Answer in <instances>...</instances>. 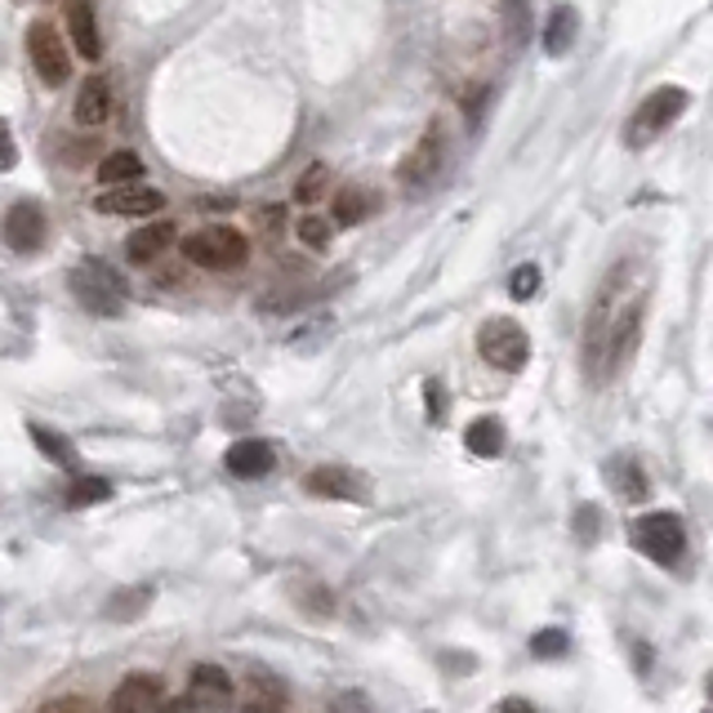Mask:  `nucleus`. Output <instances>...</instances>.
Wrapping results in <instances>:
<instances>
[{"instance_id": "4468645a", "label": "nucleus", "mask_w": 713, "mask_h": 713, "mask_svg": "<svg viewBox=\"0 0 713 713\" xmlns=\"http://www.w3.org/2000/svg\"><path fill=\"white\" fill-rule=\"evenodd\" d=\"M232 700V678L219 665H197L187 678V704L192 709H223Z\"/></svg>"}, {"instance_id": "473e14b6", "label": "nucleus", "mask_w": 713, "mask_h": 713, "mask_svg": "<svg viewBox=\"0 0 713 713\" xmlns=\"http://www.w3.org/2000/svg\"><path fill=\"white\" fill-rule=\"evenodd\" d=\"M424 406H428V419L441 424V415H446V388L437 379H424Z\"/></svg>"}, {"instance_id": "5701e85b", "label": "nucleus", "mask_w": 713, "mask_h": 713, "mask_svg": "<svg viewBox=\"0 0 713 713\" xmlns=\"http://www.w3.org/2000/svg\"><path fill=\"white\" fill-rule=\"evenodd\" d=\"M331 192V165L326 161H312L303 174H299V183H295V202L299 206H317L321 197Z\"/></svg>"}, {"instance_id": "bb28decb", "label": "nucleus", "mask_w": 713, "mask_h": 713, "mask_svg": "<svg viewBox=\"0 0 713 713\" xmlns=\"http://www.w3.org/2000/svg\"><path fill=\"white\" fill-rule=\"evenodd\" d=\"M504 36L513 41V45H522L527 41V32H531V14H527V0H504Z\"/></svg>"}, {"instance_id": "9d476101", "label": "nucleus", "mask_w": 713, "mask_h": 713, "mask_svg": "<svg viewBox=\"0 0 713 713\" xmlns=\"http://www.w3.org/2000/svg\"><path fill=\"white\" fill-rule=\"evenodd\" d=\"M94 210L99 215H135V219H152L165 210V197L157 187H143V183H116V187H103L94 197Z\"/></svg>"}, {"instance_id": "39448f33", "label": "nucleus", "mask_w": 713, "mask_h": 713, "mask_svg": "<svg viewBox=\"0 0 713 713\" xmlns=\"http://www.w3.org/2000/svg\"><path fill=\"white\" fill-rule=\"evenodd\" d=\"M441 165H446V129L433 120V125H424V135L411 143V152L398 161V187L411 192V197H419L424 187L437 183Z\"/></svg>"}, {"instance_id": "72a5a7b5", "label": "nucleus", "mask_w": 713, "mask_h": 713, "mask_svg": "<svg viewBox=\"0 0 713 713\" xmlns=\"http://www.w3.org/2000/svg\"><path fill=\"white\" fill-rule=\"evenodd\" d=\"M19 165V148H14V135H10V125L0 120V170H14Z\"/></svg>"}, {"instance_id": "0eeeda50", "label": "nucleus", "mask_w": 713, "mask_h": 713, "mask_svg": "<svg viewBox=\"0 0 713 713\" xmlns=\"http://www.w3.org/2000/svg\"><path fill=\"white\" fill-rule=\"evenodd\" d=\"M633 544L652 562L674 566L682 557V549H687V527H682L678 513H646V517L633 522Z\"/></svg>"}, {"instance_id": "f3484780", "label": "nucleus", "mask_w": 713, "mask_h": 713, "mask_svg": "<svg viewBox=\"0 0 713 713\" xmlns=\"http://www.w3.org/2000/svg\"><path fill=\"white\" fill-rule=\"evenodd\" d=\"M575 36H579V10L575 5H553L549 19H544V36H540L544 54L549 58H566L571 45H575Z\"/></svg>"}, {"instance_id": "c85d7f7f", "label": "nucleus", "mask_w": 713, "mask_h": 713, "mask_svg": "<svg viewBox=\"0 0 713 713\" xmlns=\"http://www.w3.org/2000/svg\"><path fill=\"white\" fill-rule=\"evenodd\" d=\"M148 602H152V589H125V594H116V598L107 602V616H112V620H135Z\"/></svg>"}, {"instance_id": "4be33fe9", "label": "nucleus", "mask_w": 713, "mask_h": 713, "mask_svg": "<svg viewBox=\"0 0 713 713\" xmlns=\"http://www.w3.org/2000/svg\"><path fill=\"white\" fill-rule=\"evenodd\" d=\"M99 183L103 187H116V183H139L143 179V161L135 157V152H112V157H103L99 161Z\"/></svg>"}, {"instance_id": "f704fd0d", "label": "nucleus", "mask_w": 713, "mask_h": 713, "mask_svg": "<svg viewBox=\"0 0 713 713\" xmlns=\"http://www.w3.org/2000/svg\"><path fill=\"white\" fill-rule=\"evenodd\" d=\"M41 713H99L90 700H54V704H45Z\"/></svg>"}, {"instance_id": "aec40b11", "label": "nucleus", "mask_w": 713, "mask_h": 713, "mask_svg": "<svg viewBox=\"0 0 713 713\" xmlns=\"http://www.w3.org/2000/svg\"><path fill=\"white\" fill-rule=\"evenodd\" d=\"M170 241H174V223L157 219V223H148V228H139L135 237H129L125 254H129V264H152V258H161L170 250Z\"/></svg>"}, {"instance_id": "f257e3e1", "label": "nucleus", "mask_w": 713, "mask_h": 713, "mask_svg": "<svg viewBox=\"0 0 713 713\" xmlns=\"http://www.w3.org/2000/svg\"><path fill=\"white\" fill-rule=\"evenodd\" d=\"M620 290H624V268H611L607 281L598 286L594 308H589V321H585V370L598 383H602V357H607V335H611V321H616Z\"/></svg>"}, {"instance_id": "f03ea898", "label": "nucleus", "mask_w": 713, "mask_h": 713, "mask_svg": "<svg viewBox=\"0 0 713 713\" xmlns=\"http://www.w3.org/2000/svg\"><path fill=\"white\" fill-rule=\"evenodd\" d=\"M250 254V241L237 232V228H202L183 241V258L197 268H210V273H232L245 264Z\"/></svg>"}, {"instance_id": "cd10ccee", "label": "nucleus", "mask_w": 713, "mask_h": 713, "mask_svg": "<svg viewBox=\"0 0 713 713\" xmlns=\"http://www.w3.org/2000/svg\"><path fill=\"white\" fill-rule=\"evenodd\" d=\"M566 646H571V637H566L562 629H540V633L531 637V656H536V660H562Z\"/></svg>"}, {"instance_id": "7ed1b4c3", "label": "nucleus", "mask_w": 713, "mask_h": 713, "mask_svg": "<svg viewBox=\"0 0 713 713\" xmlns=\"http://www.w3.org/2000/svg\"><path fill=\"white\" fill-rule=\"evenodd\" d=\"M68 286H72L77 303L94 317H120V308H125V281L103 264V258H85V264L68 277Z\"/></svg>"}, {"instance_id": "2eb2a0df", "label": "nucleus", "mask_w": 713, "mask_h": 713, "mask_svg": "<svg viewBox=\"0 0 713 713\" xmlns=\"http://www.w3.org/2000/svg\"><path fill=\"white\" fill-rule=\"evenodd\" d=\"M157 700H161V682H157L152 674H129V678L112 691L107 713H148Z\"/></svg>"}, {"instance_id": "ddd939ff", "label": "nucleus", "mask_w": 713, "mask_h": 713, "mask_svg": "<svg viewBox=\"0 0 713 713\" xmlns=\"http://www.w3.org/2000/svg\"><path fill=\"white\" fill-rule=\"evenodd\" d=\"M228 473L241 478V482H254V478H268L277 456H273V446L268 441H258V437H245V441H232L228 446V456H223Z\"/></svg>"}, {"instance_id": "20e7f679", "label": "nucleus", "mask_w": 713, "mask_h": 713, "mask_svg": "<svg viewBox=\"0 0 713 713\" xmlns=\"http://www.w3.org/2000/svg\"><path fill=\"white\" fill-rule=\"evenodd\" d=\"M478 353L486 357V366L513 375L531 361V335L522 331V321L513 317H491L486 326L478 331Z\"/></svg>"}, {"instance_id": "423d86ee", "label": "nucleus", "mask_w": 713, "mask_h": 713, "mask_svg": "<svg viewBox=\"0 0 713 713\" xmlns=\"http://www.w3.org/2000/svg\"><path fill=\"white\" fill-rule=\"evenodd\" d=\"M687 103H691V94L682 85H660L652 99H642V107L629 120V148H646L652 139H660L665 129L687 112Z\"/></svg>"}, {"instance_id": "a878e982", "label": "nucleus", "mask_w": 713, "mask_h": 713, "mask_svg": "<svg viewBox=\"0 0 713 713\" xmlns=\"http://www.w3.org/2000/svg\"><path fill=\"white\" fill-rule=\"evenodd\" d=\"M27 433H32V441L45 450V456H49L54 464H77V450H72L68 437H58V433H49V428H41V424H32Z\"/></svg>"}, {"instance_id": "2f4dec72", "label": "nucleus", "mask_w": 713, "mask_h": 713, "mask_svg": "<svg viewBox=\"0 0 713 713\" xmlns=\"http://www.w3.org/2000/svg\"><path fill=\"white\" fill-rule=\"evenodd\" d=\"M536 286H540V268L536 264H522L513 277H508V290H513V299H531L536 295Z\"/></svg>"}, {"instance_id": "412c9836", "label": "nucleus", "mask_w": 713, "mask_h": 713, "mask_svg": "<svg viewBox=\"0 0 713 713\" xmlns=\"http://www.w3.org/2000/svg\"><path fill=\"white\" fill-rule=\"evenodd\" d=\"M464 446L473 450V456H482V460H495L499 450H504V424H499L495 415L473 419V424H469V433H464Z\"/></svg>"}, {"instance_id": "f8f14e48", "label": "nucleus", "mask_w": 713, "mask_h": 713, "mask_svg": "<svg viewBox=\"0 0 713 713\" xmlns=\"http://www.w3.org/2000/svg\"><path fill=\"white\" fill-rule=\"evenodd\" d=\"M303 486L312 495H321V499H366V491H370L366 478L353 473V469H344V464H321V469H312L303 478Z\"/></svg>"}, {"instance_id": "6e6552de", "label": "nucleus", "mask_w": 713, "mask_h": 713, "mask_svg": "<svg viewBox=\"0 0 713 713\" xmlns=\"http://www.w3.org/2000/svg\"><path fill=\"white\" fill-rule=\"evenodd\" d=\"M27 58H32L36 77L49 90L68 85V77H72V54H68V45H62V36H58L54 23H32L27 27Z\"/></svg>"}, {"instance_id": "7c9ffc66", "label": "nucleus", "mask_w": 713, "mask_h": 713, "mask_svg": "<svg viewBox=\"0 0 713 713\" xmlns=\"http://www.w3.org/2000/svg\"><path fill=\"white\" fill-rule=\"evenodd\" d=\"M250 682H254V704H258V709H277V704L286 700V691L277 687V678H273V674H258V669H254V674H250Z\"/></svg>"}, {"instance_id": "6ab92c4d", "label": "nucleus", "mask_w": 713, "mask_h": 713, "mask_svg": "<svg viewBox=\"0 0 713 713\" xmlns=\"http://www.w3.org/2000/svg\"><path fill=\"white\" fill-rule=\"evenodd\" d=\"M68 27H72V49H77L81 58L99 62V58H103V41H99V19H94V10L85 5V0H72V5H68Z\"/></svg>"}, {"instance_id": "1a4fd4ad", "label": "nucleus", "mask_w": 713, "mask_h": 713, "mask_svg": "<svg viewBox=\"0 0 713 713\" xmlns=\"http://www.w3.org/2000/svg\"><path fill=\"white\" fill-rule=\"evenodd\" d=\"M642 321H646V299H633L616 312L611 335H607V357H602V383L616 379L620 370H629V361L642 344Z\"/></svg>"}, {"instance_id": "9b49d317", "label": "nucleus", "mask_w": 713, "mask_h": 713, "mask_svg": "<svg viewBox=\"0 0 713 713\" xmlns=\"http://www.w3.org/2000/svg\"><path fill=\"white\" fill-rule=\"evenodd\" d=\"M5 245L14 254H36L45 245V210L36 202H14L5 215Z\"/></svg>"}, {"instance_id": "c9c22d12", "label": "nucleus", "mask_w": 713, "mask_h": 713, "mask_svg": "<svg viewBox=\"0 0 713 713\" xmlns=\"http://www.w3.org/2000/svg\"><path fill=\"white\" fill-rule=\"evenodd\" d=\"M499 713H540L531 700H522V695H508L504 704H499Z\"/></svg>"}, {"instance_id": "a211bd4d", "label": "nucleus", "mask_w": 713, "mask_h": 713, "mask_svg": "<svg viewBox=\"0 0 713 713\" xmlns=\"http://www.w3.org/2000/svg\"><path fill=\"white\" fill-rule=\"evenodd\" d=\"M370 215H375V192H370V187L348 183V187H340V192H335V202H331V219H335L340 228H357V223H366Z\"/></svg>"}, {"instance_id": "c756f323", "label": "nucleus", "mask_w": 713, "mask_h": 713, "mask_svg": "<svg viewBox=\"0 0 713 713\" xmlns=\"http://www.w3.org/2000/svg\"><path fill=\"white\" fill-rule=\"evenodd\" d=\"M331 223H335V219L303 215V219H299V241H303L308 250H326V245H331Z\"/></svg>"}, {"instance_id": "393cba45", "label": "nucleus", "mask_w": 713, "mask_h": 713, "mask_svg": "<svg viewBox=\"0 0 713 713\" xmlns=\"http://www.w3.org/2000/svg\"><path fill=\"white\" fill-rule=\"evenodd\" d=\"M607 478L624 491V499H646V478H642V469L633 460H611L607 464Z\"/></svg>"}, {"instance_id": "e433bc0d", "label": "nucleus", "mask_w": 713, "mask_h": 713, "mask_svg": "<svg viewBox=\"0 0 713 713\" xmlns=\"http://www.w3.org/2000/svg\"><path fill=\"white\" fill-rule=\"evenodd\" d=\"M245 713H277V709H258V704H250V709H245Z\"/></svg>"}, {"instance_id": "dca6fc26", "label": "nucleus", "mask_w": 713, "mask_h": 713, "mask_svg": "<svg viewBox=\"0 0 713 713\" xmlns=\"http://www.w3.org/2000/svg\"><path fill=\"white\" fill-rule=\"evenodd\" d=\"M112 112H116L112 81H107L103 72L85 77V85H81V94H77V120H81V125H107Z\"/></svg>"}, {"instance_id": "b1692460", "label": "nucleus", "mask_w": 713, "mask_h": 713, "mask_svg": "<svg viewBox=\"0 0 713 713\" xmlns=\"http://www.w3.org/2000/svg\"><path fill=\"white\" fill-rule=\"evenodd\" d=\"M112 495V482L107 478H77L72 486H68V508H90V504H103Z\"/></svg>"}]
</instances>
